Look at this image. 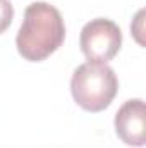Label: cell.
<instances>
[{
  "mask_svg": "<svg viewBox=\"0 0 146 148\" xmlns=\"http://www.w3.org/2000/svg\"><path fill=\"white\" fill-rule=\"evenodd\" d=\"M115 133L129 147H145L146 143V107L141 98L127 100L115 114Z\"/></svg>",
  "mask_w": 146,
  "mask_h": 148,
  "instance_id": "cell-4",
  "label": "cell"
},
{
  "mask_svg": "<svg viewBox=\"0 0 146 148\" xmlns=\"http://www.w3.org/2000/svg\"><path fill=\"white\" fill-rule=\"evenodd\" d=\"M65 40V24L57 7L46 2H33L24 10L16 47L23 59L41 62L57 52Z\"/></svg>",
  "mask_w": 146,
  "mask_h": 148,
  "instance_id": "cell-1",
  "label": "cell"
},
{
  "mask_svg": "<svg viewBox=\"0 0 146 148\" xmlns=\"http://www.w3.org/2000/svg\"><path fill=\"white\" fill-rule=\"evenodd\" d=\"M119 79L113 69L102 62L81 64L72 73L71 93L74 102L88 112H102L113 102Z\"/></svg>",
  "mask_w": 146,
  "mask_h": 148,
  "instance_id": "cell-2",
  "label": "cell"
},
{
  "mask_svg": "<svg viewBox=\"0 0 146 148\" xmlns=\"http://www.w3.org/2000/svg\"><path fill=\"white\" fill-rule=\"evenodd\" d=\"M79 45L81 52L89 62L107 64L120 50L122 31L112 19H91L81 29Z\"/></svg>",
  "mask_w": 146,
  "mask_h": 148,
  "instance_id": "cell-3",
  "label": "cell"
},
{
  "mask_svg": "<svg viewBox=\"0 0 146 148\" xmlns=\"http://www.w3.org/2000/svg\"><path fill=\"white\" fill-rule=\"evenodd\" d=\"M14 19V7L9 0H0V35L10 26Z\"/></svg>",
  "mask_w": 146,
  "mask_h": 148,
  "instance_id": "cell-5",
  "label": "cell"
}]
</instances>
